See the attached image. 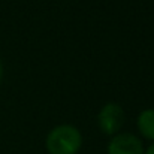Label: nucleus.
Segmentation results:
<instances>
[{"mask_svg": "<svg viewBox=\"0 0 154 154\" xmlns=\"http://www.w3.org/2000/svg\"><path fill=\"white\" fill-rule=\"evenodd\" d=\"M2 75H3V67H2V63H0V79H2Z\"/></svg>", "mask_w": 154, "mask_h": 154, "instance_id": "6", "label": "nucleus"}, {"mask_svg": "<svg viewBox=\"0 0 154 154\" xmlns=\"http://www.w3.org/2000/svg\"><path fill=\"white\" fill-rule=\"evenodd\" d=\"M124 118H126V114H124V109L121 108V105L106 103L97 115V124L105 135L114 136L123 127Z\"/></svg>", "mask_w": 154, "mask_h": 154, "instance_id": "2", "label": "nucleus"}, {"mask_svg": "<svg viewBox=\"0 0 154 154\" xmlns=\"http://www.w3.org/2000/svg\"><path fill=\"white\" fill-rule=\"evenodd\" d=\"M144 154H154V144H151V145L144 151Z\"/></svg>", "mask_w": 154, "mask_h": 154, "instance_id": "5", "label": "nucleus"}, {"mask_svg": "<svg viewBox=\"0 0 154 154\" xmlns=\"http://www.w3.org/2000/svg\"><path fill=\"white\" fill-rule=\"evenodd\" d=\"M81 145L82 135L70 124L55 126L47 136V150L50 154H76Z\"/></svg>", "mask_w": 154, "mask_h": 154, "instance_id": "1", "label": "nucleus"}, {"mask_svg": "<svg viewBox=\"0 0 154 154\" xmlns=\"http://www.w3.org/2000/svg\"><path fill=\"white\" fill-rule=\"evenodd\" d=\"M138 129L144 138L154 141V109H144L139 114Z\"/></svg>", "mask_w": 154, "mask_h": 154, "instance_id": "4", "label": "nucleus"}, {"mask_svg": "<svg viewBox=\"0 0 154 154\" xmlns=\"http://www.w3.org/2000/svg\"><path fill=\"white\" fill-rule=\"evenodd\" d=\"M142 141L133 133H117L108 144V154H144Z\"/></svg>", "mask_w": 154, "mask_h": 154, "instance_id": "3", "label": "nucleus"}]
</instances>
